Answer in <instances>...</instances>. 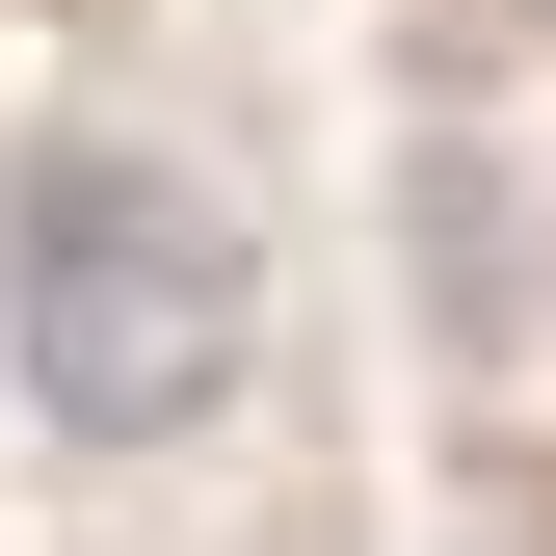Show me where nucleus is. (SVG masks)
<instances>
[{"instance_id":"nucleus-1","label":"nucleus","mask_w":556,"mask_h":556,"mask_svg":"<svg viewBox=\"0 0 556 556\" xmlns=\"http://www.w3.org/2000/svg\"><path fill=\"white\" fill-rule=\"evenodd\" d=\"M239 344H265V292H239V239H213V186L27 160V213H0V371H27L53 451H213Z\"/></svg>"}]
</instances>
